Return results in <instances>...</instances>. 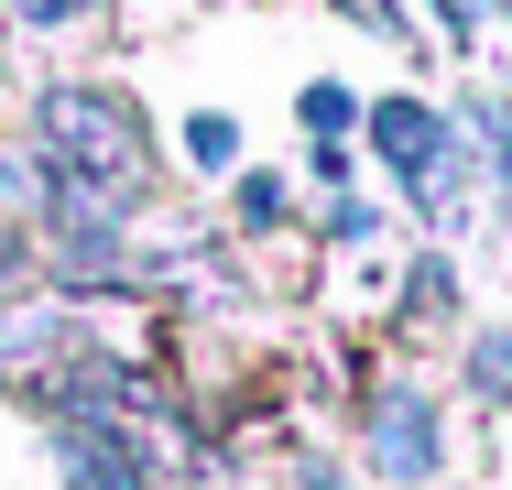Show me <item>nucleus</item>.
Listing matches in <instances>:
<instances>
[{"mask_svg":"<svg viewBox=\"0 0 512 490\" xmlns=\"http://www.w3.org/2000/svg\"><path fill=\"white\" fill-rule=\"evenodd\" d=\"M306 490H349V480H338V469H327V458H316V469H306Z\"/></svg>","mask_w":512,"mask_h":490,"instance_id":"11","label":"nucleus"},{"mask_svg":"<svg viewBox=\"0 0 512 490\" xmlns=\"http://www.w3.org/2000/svg\"><path fill=\"white\" fill-rule=\"evenodd\" d=\"M186 153H197V164H240V120L197 109V120H186Z\"/></svg>","mask_w":512,"mask_h":490,"instance_id":"6","label":"nucleus"},{"mask_svg":"<svg viewBox=\"0 0 512 490\" xmlns=\"http://www.w3.org/2000/svg\"><path fill=\"white\" fill-rule=\"evenodd\" d=\"M469 382H480V403H512V327H480V349H469Z\"/></svg>","mask_w":512,"mask_h":490,"instance_id":"4","label":"nucleus"},{"mask_svg":"<svg viewBox=\"0 0 512 490\" xmlns=\"http://www.w3.org/2000/svg\"><path fill=\"white\" fill-rule=\"evenodd\" d=\"M11 11H22V22H88L99 0H11Z\"/></svg>","mask_w":512,"mask_h":490,"instance_id":"10","label":"nucleus"},{"mask_svg":"<svg viewBox=\"0 0 512 490\" xmlns=\"http://www.w3.org/2000/svg\"><path fill=\"white\" fill-rule=\"evenodd\" d=\"M33 131H44V153H55V186L88 196V207H120V196L142 186V109L109 88H44L33 109Z\"/></svg>","mask_w":512,"mask_h":490,"instance_id":"1","label":"nucleus"},{"mask_svg":"<svg viewBox=\"0 0 512 490\" xmlns=\"http://www.w3.org/2000/svg\"><path fill=\"white\" fill-rule=\"evenodd\" d=\"M414 316H447V305H458V273H447V262H414V294H404Z\"/></svg>","mask_w":512,"mask_h":490,"instance_id":"7","label":"nucleus"},{"mask_svg":"<svg viewBox=\"0 0 512 490\" xmlns=\"http://www.w3.org/2000/svg\"><path fill=\"white\" fill-rule=\"evenodd\" d=\"M338 11H349L360 33H404V0H338Z\"/></svg>","mask_w":512,"mask_h":490,"instance_id":"9","label":"nucleus"},{"mask_svg":"<svg viewBox=\"0 0 512 490\" xmlns=\"http://www.w3.org/2000/svg\"><path fill=\"white\" fill-rule=\"evenodd\" d=\"M371 142H382V164L404 175V196L425 207V218H458L469 153H458V131H447L425 98H382V109H371Z\"/></svg>","mask_w":512,"mask_h":490,"instance_id":"2","label":"nucleus"},{"mask_svg":"<svg viewBox=\"0 0 512 490\" xmlns=\"http://www.w3.org/2000/svg\"><path fill=\"white\" fill-rule=\"evenodd\" d=\"M371 458H382V480H436L447 436H436V403L425 392H382L371 403Z\"/></svg>","mask_w":512,"mask_h":490,"instance_id":"3","label":"nucleus"},{"mask_svg":"<svg viewBox=\"0 0 512 490\" xmlns=\"http://www.w3.org/2000/svg\"><path fill=\"white\" fill-rule=\"evenodd\" d=\"M240 218H251V229H273V218H284V186H273V175H251V186H240Z\"/></svg>","mask_w":512,"mask_h":490,"instance_id":"8","label":"nucleus"},{"mask_svg":"<svg viewBox=\"0 0 512 490\" xmlns=\"http://www.w3.org/2000/svg\"><path fill=\"white\" fill-rule=\"evenodd\" d=\"M469 120H480V142H491V175H502V196H512V98H469Z\"/></svg>","mask_w":512,"mask_h":490,"instance_id":"5","label":"nucleus"}]
</instances>
